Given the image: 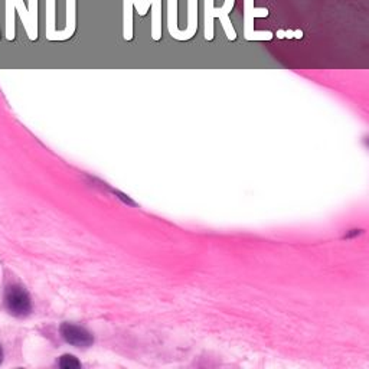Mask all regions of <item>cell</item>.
Instances as JSON below:
<instances>
[{
    "label": "cell",
    "mask_w": 369,
    "mask_h": 369,
    "mask_svg": "<svg viewBox=\"0 0 369 369\" xmlns=\"http://www.w3.org/2000/svg\"><path fill=\"white\" fill-rule=\"evenodd\" d=\"M235 5V0H224V3L221 8H215V6H207L205 8V38L208 41H211L214 38V33H215V24L214 19L218 17L223 24V28L225 31V35L228 36V40L234 41L237 38V33L232 28L231 19H230V12L234 9Z\"/></svg>",
    "instance_id": "cell-1"
},
{
    "label": "cell",
    "mask_w": 369,
    "mask_h": 369,
    "mask_svg": "<svg viewBox=\"0 0 369 369\" xmlns=\"http://www.w3.org/2000/svg\"><path fill=\"white\" fill-rule=\"evenodd\" d=\"M5 303L8 310L16 318H25L32 311L31 296L22 286L13 284L8 287L5 294Z\"/></svg>",
    "instance_id": "cell-2"
},
{
    "label": "cell",
    "mask_w": 369,
    "mask_h": 369,
    "mask_svg": "<svg viewBox=\"0 0 369 369\" xmlns=\"http://www.w3.org/2000/svg\"><path fill=\"white\" fill-rule=\"evenodd\" d=\"M268 9L267 8H255L254 0H244V35L248 41H268L273 38V33L267 31L255 32L254 31V21L255 17H267Z\"/></svg>",
    "instance_id": "cell-3"
},
{
    "label": "cell",
    "mask_w": 369,
    "mask_h": 369,
    "mask_svg": "<svg viewBox=\"0 0 369 369\" xmlns=\"http://www.w3.org/2000/svg\"><path fill=\"white\" fill-rule=\"evenodd\" d=\"M12 2L15 12L21 16L29 40L36 41V38H38V0H29L28 6L24 3V0H12Z\"/></svg>",
    "instance_id": "cell-4"
},
{
    "label": "cell",
    "mask_w": 369,
    "mask_h": 369,
    "mask_svg": "<svg viewBox=\"0 0 369 369\" xmlns=\"http://www.w3.org/2000/svg\"><path fill=\"white\" fill-rule=\"evenodd\" d=\"M152 3L153 0H123V26L126 41L133 38V8L140 16H144L152 8Z\"/></svg>",
    "instance_id": "cell-5"
},
{
    "label": "cell",
    "mask_w": 369,
    "mask_h": 369,
    "mask_svg": "<svg viewBox=\"0 0 369 369\" xmlns=\"http://www.w3.org/2000/svg\"><path fill=\"white\" fill-rule=\"evenodd\" d=\"M60 334L67 343L77 347H89L94 343V336L85 327L78 325L62 323L60 326Z\"/></svg>",
    "instance_id": "cell-6"
},
{
    "label": "cell",
    "mask_w": 369,
    "mask_h": 369,
    "mask_svg": "<svg viewBox=\"0 0 369 369\" xmlns=\"http://www.w3.org/2000/svg\"><path fill=\"white\" fill-rule=\"evenodd\" d=\"M65 10H67V21H65V29L58 31L55 41H67L76 32L77 28V0H65Z\"/></svg>",
    "instance_id": "cell-7"
},
{
    "label": "cell",
    "mask_w": 369,
    "mask_h": 369,
    "mask_svg": "<svg viewBox=\"0 0 369 369\" xmlns=\"http://www.w3.org/2000/svg\"><path fill=\"white\" fill-rule=\"evenodd\" d=\"M57 2L45 0V33L48 41H55L57 36Z\"/></svg>",
    "instance_id": "cell-8"
},
{
    "label": "cell",
    "mask_w": 369,
    "mask_h": 369,
    "mask_svg": "<svg viewBox=\"0 0 369 369\" xmlns=\"http://www.w3.org/2000/svg\"><path fill=\"white\" fill-rule=\"evenodd\" d=\"M198 29V0H188V28L182 31L180 41L194 38Z\"/></svg>",
    "instance_id": "cell-9"
},
{
    "label": "cell",
    "mask_w": 369,
    "mask_h": 369,
    "mask_svg": "<svg viewBox=\"0 0 369 369\" xmlns=\"http://www.w3.org/2000/svg\"><path fill=\"white\" fill-rule=\"evenodd\" d=\"M168 29L172 38L180 41L182 31L178 28V0H168Z\"/></svg>",
    "instance_id": "cell-10"
},
{
    "label": "cell",
    "mask_w": 369,
    "mask_h": 369,
    "mask_svg": "<svg viewBox=\"0 0 369 369\" xmlns=\"http://www.w3.org/2000/svg\"><path fill=\"white\" fill-rule=\"evenodd\" d=\"M58 366L62 369H74V368H81V362L74 355H62L58 361Z\"/></svg>",
    "instance_id": "cell-11"
},
{
    "label": "cell",
    "mask_w": 369,
    "mask_h": 369,
    "mask_svg": "<svg viewBox=\"0 0 369 369\" xmlns=\"http://www.w3.org/2000/svg\"><path fill=\"white\" fill-rule=\"evenodd\" d=\"M363 231L362 230H350L346 235H345V238H355L357 235H361Z\"/></svg>",
    "instance_id": "cell-12"
},
{
    "label": "cell",
    "mask_w": 369,
    "mask_h": 369,
    "mask_svg": "<svg viewBox=\"0 0 369 369\" xmlns=\"http://www.w3.org/2000/svg\"><path fill=\"white\" fill-rule=\"evenodd\" d=\"M2 362H3V349H2V346H0V363Z\"/></svg>",
    "instance_id": "cell-13"
},
{
    "label": "cell",
    "mask_w": 369,
    "mask_h": 369,
    "mask_svg": "<svg viewBox=\"0 0 369 369\" xmlns=\"http://www.w3.org/2000/svg\"><path fill=\"white\" fill-rule=\"evenodd\" d=\"M365 146H366L368 149H369V137H366V139H365Z\"/></svg>",
    "instance_id": "cell-14"
}]
</instances>
